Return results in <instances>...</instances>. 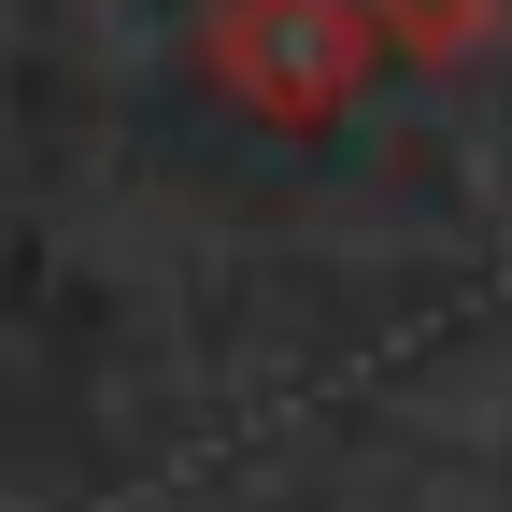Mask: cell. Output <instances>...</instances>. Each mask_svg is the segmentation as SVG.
<instances>
[{"mask_svg":"<svg viewBox=\"0 0 512 512\" xmlns=\"http://www.w3.org/2000/svg\"><path fill=\"white\" fill-rule=\"evenodd\" d=\"M200 57H214V86L242 114H271V128H328L356 86H370V0H214L200 15Z\"/></svg>","mask_w":512,"mask_h":512,"instance_id":"1","label":"cell"},{"mask_svg":"<svg viewBox=\"0 0 512 512\" xmlns=\"http://www.w3.org/2000/svg\"><path fill=\"white\" fill-rule=\"evenodd\" d=\"M498 15H512V0H370L384 57H427V72H456V57H484V43H498Z\"/></svg>","mask_w":512,"mask_h":512,"instance_id":"2","label":"cell"}]
</instances>
